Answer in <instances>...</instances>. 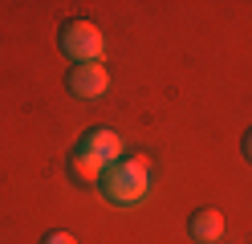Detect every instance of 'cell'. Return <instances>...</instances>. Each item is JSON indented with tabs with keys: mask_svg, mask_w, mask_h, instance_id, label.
Returning a JSON list of instances; mask_svg holds the SVG:
<instances>
[{
	"mask_svg": "<svg viewBox=\"0 0 252 244\" xmlns=\"http://www.w3.org/2000/svg\"><path fill=\"white\" fill-rule=\"evenodd\" d=\"M98 191H102V200L114 204V208H134L151 191V159L138 155V159L110 163L102 171V179H98Z\"/></svg>",
	"mask_w": 252,
	"mask_h": 244,
	"instance_id": "obj_1",
	"label": "cell"
},
{
	"mask_svg": "<svg viewBox=\"0 0 252 244\" xmlns=\"http://www.w3.org/2000/svg\"><path fill=\"white\" fill-rule=\"evenodd\" d=\"M57 45H61V53L73 57L77 65L102 61V53H106L102 29L94 25V21H65V25H61V33H57Z\"/></svg>",
	"mask_w": 252,
	"mask_h": 244,
	"instance_id": "obj_2",
	"label": "cell"
},
{
	"mask_svg": "<svg viewBox=\"0 0 252 244\" xmlns=\"http://www.w3.org/2000/svg\"><path fill=\"white\" fill-rule=\"evenodd\" d=\"M73 155L98 163V167H110V163L122 159V135H118V130H110V126H94V130H86V135L77 139Z\"/></svg>",
	"mask_w": 252,
	"mask_h": 244,
	"instance_id": "obj_3",
	"label": "cell"
},
{
	"mask_svg": "<svg viewBox=\"0 0 252 244\" xmlns=\"http://www.w3.org/2000/svg\"><path fill=\"white\" fill-rule=\"evenodd\" d=\"M65 90L73 98H86V102H94V98H102L110 90V73L102 61H86V65H73V70L65 73Z\"/></svg>",
	"mask_w": 252,
	"mask_h": 244,
	"instance_id": "obj_4",
	"label": "cell"
},
{
	"mask_svg": "<svg viewBox=\"0 0 252 244\" xmlns=\"http://www.w3.org/2000/svg\"><path fill=\"white\" fill-rule=\"evenodd\" d=\"M187 232H191L195 240H220V236H224V211H220V208H199V211H191Z\"/></svg>",
	"mask_w": 252,
	"mask_h": 244,
	"instance_id": "obj_5",
	"label": "cell"
},
{
	"mask_svg": "<svg viewBox=\"0 0 252 244\" xmlns=\"http://www.w3.org/2000/svg\"><path fill=\"white\" fill-rule=\"evenodd\" d=\"M41 244H77V240H73L69 232H49V236H45Z\"/></svg>",
	"mask_w": 252,
	"mask_h": 244,
	"instance_id": "obj_6",
	"label": "cell"
},
{
	"mask_svg": "<svg viewBox=\"0 0 252 244\" xmlns=\"http://www.w3.org/2000/svg\"><path fill=\"white\" fill-rule=\"evenodd\" d=\"M244 159L252 163V126H248V135H244Z\"/></svg>",
	"mask_w": 252,
	"mask_h": 244,
	"instance_id": "obj_7",
	"label": "cell"
}]
</instances>
